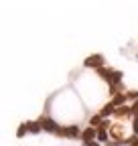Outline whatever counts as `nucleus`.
Here are the masks:
<instances>
[{"label": "nucleus", "instance_id": "11", "mask_svg": "<svg viewBox=\"0 0 138 146\" xmlns=\"http://www.w3.org/2000/svg\"><path fill=\"white\" fill-rule=\"evenodd\" d=\"M126 94V100H136L138 102V91H124Z\"/></svg>", "mask_w": 138, "mask_h": 146}, {"label": "nucleus", "instance_id": "7", "mask_svg": "<svg viewBox=\"0 0 138 146\" xmlns=\"http://www.w3.org/2000/svg\"><path fill=\"white\" fill-rule=\"evenodd\" d=\"M98 142L108 144L110 142V130H104V128H98Z\"/></svg>", "mask_w": 138, "mask_h": 146}, {"label": "nucleus", "instance_id": "8", "mask_svg": "<svg viewBox=\"0 0 138 146\" xmlns=\"http://www.w3.org/2000/svg\"><path fill=\"white\" fill-rule=\"evenodd\" d=\"M27 128H29V132H31V134H39V132L43 130L39 122H27Z\"/></svg>", "mask_w": 138, "mask_h": 146}, {"label": "nucleus", "instance_id": "9", "mask_svg": "<svg viewBox=\"0 0 138 146\" xmlns=\"http://www.w3.org/2000/svg\"><path fill=\"white\" fill-rule=\"evenodd\" d=\"M27 132H29V128H27V122H25V124H21L19 130H16V138H25Z\"/></svg>", "mask_w": 138, "mask_h": 146}, {"label": "nucleus", "instance_id": "3", "mask_svg": "<svg viewBox=\"0 0 138 146\" xmlns=\"http://www.w3.org/2000/svg\"><path fill=\"white\" fill-rule=\"evenodd\" d=\"M39 124H41V128L45 132H51V134H57V130H59V126H57V122L55 120H51V118H47V116H43L41 120H37Z\"/></svg>", "mask_w": 138, "mask_h": 146}, {"label": "nucleus", "instance_id": "5", "mask_svg": "<svg viewBox=\"0 0 138 146\" xmlns=\"http://www.w3.org/2000/svg\"><path fill=\"white\" fill-rule=\"evenodd\" d=\"M98 138V128H85V130L81 132V140L83 142H92V140H96Z\"/></svg>", "mask_w": 138, "mask_h": 146}, {"label": "nucleus", "instance_id": "2", "mask_svg": "<svg viewBox=\"0 0 138 146\" xmlns=\"http://www.w3.org/2000/svg\"><path fill=\"white\" fill-rule=\"evenodd\" d=\"M104 61H106V59H104V55L98 53V55H90V57L83 61V65H85V67H92V69L98 71L100 67H104Z\"/></svg>", "mask_w": 138, "mask_h": 146}, {"label": "nucleus", "instance_id": "1", "mask_svg": "<svg viewBox=\"0 0 138 146\" xmlns=\"http://www.w3.org/2000/svg\"><path fill=\"white\" fill-rule=\"evenodd\" d=\"M81 132L79 130V126L77 124H71V126H59V130H57V136H63V138H69V140H75V138H81Z\"/></svg>", "mask_w": 138, "mask_h": 146}, {"label": "nucleus", "instance_id": "6", "mask_svg": "<svg viewBox=\"0 0 138 146\" xmlns=\"http://www.w3.org/2000/svg\"><path fill=\"white\" fill-rule=\"evenodd\" d=\"M114 112H116V106H114L112 102H108V104H104V108L100 110V116L106 120L108 116H114Z\"/></svg>", "mask_w": 138, "mask_h": 146}, {"label": "nucleus", "instance_id": "10", "mask_svg": "<svg viewBox=\"0 0 138 146\" xmlns=\"http://www.w3.org/2000/svg\"><path fill=\"white\" fill-rule=\"evenodd\" d=\"M132 132H134V136H138V114L132 116Z\"/></svg>", "mask_w": 138, "mask_h": 146}, {"label": "nucleus", "instance_id": "12", "mask_svg": "<svg viewBox=\"0 0 138 146\" xmlns=\"http://www.w3.org/2000/svg\"><path fill=\"white\" fill-rule=\"evenodd\" d=\"M83 146H100L96 140H92V142H83Z\"/></svg>", "mask_w": 138, "mask_h": 146}, {"label": "nucleus", "instance_id": "4", "mask_svg": "<svg viewBox=\"0 0 138 146\" xmlns=\"http://www.w3.org/2000/svg\"><path fill=\"white\" fill-rule=\"evenodd\" d=\"M130 116H134V112H132V106H122V108H116V112H114V118H116V120L130 118Z\"/></svg>", "mask_w": 138, "mask_h": 146}]
</instances>
